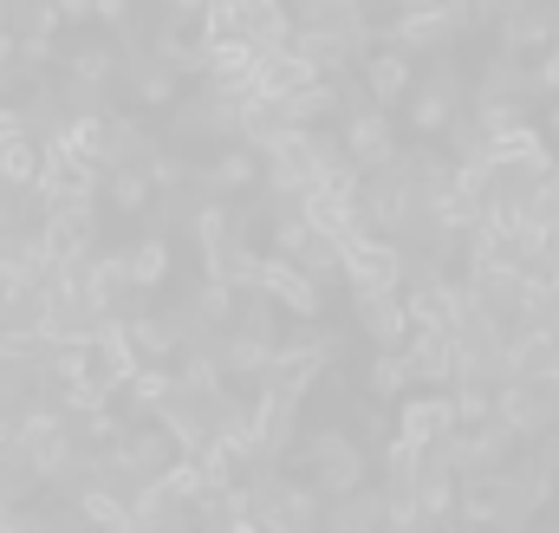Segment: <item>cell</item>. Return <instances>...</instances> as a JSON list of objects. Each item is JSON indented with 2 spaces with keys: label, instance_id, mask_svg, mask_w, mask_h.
Here are the masks:
<instances>
[{
  "label": "cell",
  "instance_id": "cell-2",
  "mask_svg": "<svg viewBox=\"0 0 559 533\" xmlns=\"http://www.w3.org/2000/svg\"><path fill=\"white\" fill-rule=\"evenodd\" d=\"M85 514H92L98 528H111V533H131V514H124L111 495H85Z\"/></svg>",
  "mask_w": 559,
  "mask_h": 533
},
{
  "label": "cell",
  "instance_id": "cell-1",
  "mask_svg": "<svg viewBox=\"0 0 559 533\" xmlns=\"http://www.w3.org/2000/svg\"><path fill=\"white\" fill-rule=\"evenodd\" d=\"M319 455H325V469H319V475H325L332 488H352V482H358V462H352V449H338V442H325Z\"/></svg>",
  "mask_w": 559,
  "mask_h": 533
},
{
  "label": "cell",
  "instance_id": "cell-3",
  "mask_svg": "<svg viewBox=\"0 0 559 533\" xmlns=\"http://www.w3.org/2000/svg\"><path fill=\"white\" fill-rule=\"evenodd\" d=\"M423 508H429V514H449V482L429 475V482H423Z\"/></svg>",
  "mask_w": 559,
  "mask_h": 533
},
{
  "label": "cell",
  "instance_id": "cell-5",
  "mask_svg": "<svg viewBox=\"0 0 559 533\" xmlns=\"http://www.w3.org/2000/svg\"><path fill=\"white\" fill-rule=\"evenodd\" d=\"M0 533H26V528H13V521H7V528H0Z\"/></svg>",
  "mask_w": 559,
  "mask_h": 533
},
{
  "label": "cell",
  "instance_id": "cell-4",
  "mask_svg": "<svg viewBox=\"0 0 559 533\" xmlns=\"http://www.w3.org/2000/svg\"><path fill=\"white\" fill-rule=\"evenodd\" d=\"M429 429H442V416H429V403H423L417 416H411V436H429Z\"/></svg>",
  "mask_w": 559,
  "mask_h": 533
}]
</instances>
